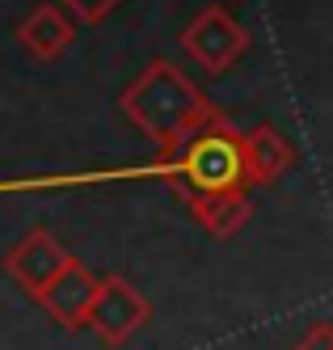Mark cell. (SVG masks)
<instances>
[{"mask_svg":"<svg viewBox=\"0 0 333 350\" xmlns=\"http://www.w3.org/2000/svg\"><path fill=\"white\" fill-rule=\"evenodd\" d=\"M131 178H161L186 203L198 194L245 190L249 186V178H245V135L224 114H215L211 122H202L182 144L157 148V161L131 169Z\"/></svg>","mask_w":333,"mask_h":350,"instance_id":"1","label":"cell"},{"mask_svg":"<svg viewBox=\"0 0 333 350\" xmlns=\"http://www.w3.org/2000/svg\"><path fill=\"white\" fill-rule=\"evenodd\" d=\"M118 106H122L126 122L139 127L157 148L182 144L202 122H211L219 114L207 97H202V89L173 59H152L139 77L118 93Z\"/></svg>","mask_w":333,"mask_h":350,"instance_id":"2","label":"cell"},{"mask_svg":"<svg viewBox=\"0 0 333 350\" xmlns=\"http://www.w3.org/2000/svg\"><path fill=\"white\" fill-rule=\"evenodd\" d=\"M182 51L207 72V77H219V72H228L249 51V30L224 5H207L202 13H194V21L182 30Z\"/></svg>","mask_w":333,"mask_h":350,"instance_id":"3","label":"cell"},{"mask_svg":"<svg viewBox=\"0 0 333 350\" xmlns=\"http://www.w3.org/2000/svg\"><path fill=\"white\" fill-rule=\"evenodd\" d=\"M152 317L148 295H139L122 274H101V287H97V304L89 317V329L106 342V346H122L135 329H144Z\"/></svg>","mask_w":333,"mask_h":350,"instance_id":"4","label":"cell"},{"mask_svg":"<svg viewBox=\"0 0 333 350\" xmlns=\"http://www.w3.org/2000/svg\"><path fill=\"white\" fill-rule=\"evenodd\" d=\"M72 262H76V258L68 254V245H59L46 228H34V232H25V237L9 249V254H5V274H9L17 287H25V291L38 299Z\"/></svg>","mask_w":333,"mask_h":350,"instance_id":"5","label":"cell"},{"mask_svg":"<svg viewBox=\"0 0 333 350\" xmlns=\"http://www.w3.org/2000/svg\"><path fill=\"white\" fill-rule=\"evenodd\" d=\"M97 287H101V274L85 270L81 262H72L55 283H51L38 304L46 308V317L64 325V329H85L89 317H93V304H97Z\"/></svg>","mask_w":333,"mask_h":350,"instance_id":"6","label":"cell"},{"mask_svg":"<svg viewBox=\"0 0 333 350\" xmlns=\"http://www.w3.org/2000/svg\"><path fill=\"white\" fill-rule=\"evenodd\" d=\"M72 17L59 9V5H38L30 9L21 21H17V42H21V51L38 59V64H51V59H59L68 46H72Z\"/></svg>","mask_w":333,"mask_h":350,"instance_id":"7","label":"cell"},{"mask_svg":"<svg viewBox=\"0 0 333 350\" xmlns=\"http://www.w3.org/2000/svg\"><path fill=\"white\" fill-rule=\"evenodd\" d=\"M291 165H295V144L283 131H274L270 122L245 131V178H249V186H274Z\"/></svg>","mask_w":333,"mask_h":350,"instance_id":"8","label":"cell"},{"mask_svg":"<svg viewBox=\"0 0 333 350\" xmlns=\"http://www.w3.org/2000/svg\"><path fill=\"white\" fill-rule=\"evenodd\" d=\"M190 211H194V219L211 237H232V232H241L245 224H249L253 203H249L245 190H219V194H198V198H190Z\"/></svg>","mask_w":333,"mask_h":350,"instance_id":"9","label":"cell"},{"mask_svg":"<svg viewBox=\"0 0 333 350\" xmlns=\"http://www.w3.org/2000/svg\"><path fill=\"white\" fill-rule=\"evenodd\" d=\"M64 5L72 9L76 21H85V26H97V21H106L114 13L118 0H64Z\"/></svg>","mask_w":333,"mask_h":350,"instance_id":"10","label":"cell"},{"mask_svg":"<svg viewBox=\"0 0 333 350\" xmlns=\"http://www.w3.org/2000/svg\"><path fill=\"white\" fill-rule=\"evenodd\" d=\"M295 350H333V321H317L312 329L295 342Z\"/></svg>","mask_w":333,"mask_h":350,"instance_id":"11","label":"cell"}]
</instances>
